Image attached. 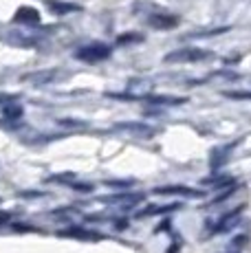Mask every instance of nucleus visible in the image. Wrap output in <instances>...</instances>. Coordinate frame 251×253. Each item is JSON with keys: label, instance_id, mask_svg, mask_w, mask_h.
Returning a JSON list of instances; mask_svg holds the SVG:
<instances>
[{"label": "nucleus", "instance_id": "obj_11", "mask_svg": "<svg viewBox=\"0 0 251 253\" xmlns=\"http://www.w3.org/2000/svg\"><path fill=\"white\" fill-rule=\"evenodd\" d=\"M57 126H60V128L75 130V128H86V121L73 119V117H62V119H57Z\"/></svg>", "mask_w": 251, "mask_h": 253}, {"label": "nucleus", "instance_id": "obj_9", "mask_svg": "<svg viewBox=\"0 0 251 253\" xmlns=\"http://www.w3.org/2000/svg\"><path fill=\"white\" fill-rule=\"evenodd\" d=\"M148 101H150V104L178 106V104H183V101H187V99H185V97H161V95H152V97H148Z\"/></svg>", "mask_w": 251, "mask_h": 253}, {"label": "nucleus", "instance_id": "obj_12", "mask_svg": "<svg viewBox=\"0 0 251 253\" xmlns=\"http://www.w3.org/2000/svg\"><path fill=\"white\" fill-rule=\"evenodd\" d=\"M223 97H227V99H236V101H249L251 90H223Z\"/></svg>", "mask_w": 251, "mask_h": 253}, {"label": "nucleus", "instance_id": "obj_3", "mask_svg": "<svg viewBox=\"0 0 251 253\" xmlns=\"http://www.w3.org/2000/svg\"><path fill=\"white\" fill-rule=\"evenodd\" d=\"M60 77V71H53V69H44V71H33L29 75L22 77V82L31 86H49V84H55V80Z\"/></svg>", "mask_w": 251, "mask_h": 253}, {"label": "nucleus", "instance_id": "obj_10", "mask_svg": "<svg viewBox=\"0 0 251 253\" xmlns=\"http://www.w3.org/2000/svg\"><path fill=\"white\" fill-rule=\"evenodd\" d=\"M2 117H4L7 121H18V119H22V106H20V104H7V106H4Z\"/></svg>", "mask_w": 251, "mask_h": 253}, {"label": "nucleus", "instance_id": "obj_1", "mask_svg": "<svg viewBox=\"0 0 251 253\" xmlns=\"http://www.w3.org/2000/svg\"><path fill=\"white\" fill-rule=\"evenodd\" d=\"M211 51H203V48L194 46H185V48H176V51L167 53L163 57L166 64H181V62H201V60H209Z\"/></svg>", "mask_w": 251, "mask_h": 253}, {"label": "nucleus", "instance_id": "obj_6", "mask_svg": "<svg viewBox=\"0 0 251 253\" xmlns=\"http://www.w3.org/2000/svg\"><path fill=\"white\" fill-rule=\"evenodd\" d=\"M13 22L18 24H38L40 22V13L36 11L33 7H20L13 16Z\"/></svg>", "mask_w": 251, "mask_h": 253}, {"label": "nucleus", "instance_id": "obj_7", "mask_svg": "<svg viewBox=\"0 0 251 253\" xmlns=\"http://www.w3.org/2000/svg\"><path fill=\"white\" fill-rule=\"evenodd\" d=\"M7 40L11 42V44H16V46H36V42H38L36 38L27 36V33H9Z\"/></svg>", "mask_w": 251, "mask_h": 253}, {"label": "nucleus", "instance_id": "obj_8", "mask_svg": "<svg viewBox=\"0 0 251 253\" xmlns=\"http://www.w3.org/2000/svg\"><path fill=\"white\" fill-rule=\"evenodd\" d=\"M49 9L57 16H66V13H75L80 11L77 4H71V2H49Z\"/></svg>", "mask_w": 251, "mask_h": 253}, {"label": "nucleus", "instance_id": "obj_2", "mask_svg": "<svg viewBox=\"0 0 251 253\" xmlns=\"http://www.w3.org/2000/svg\"><path fill=\"white\" fill-rule=\"evenodd\" d=\"M75 57H77V60H82V62H101V60H108V57H110V46L101 44V42H95V44L77 48Z\"/></svg>", "mask_w": 251, "mask_h": 253}, {"label": "nucleus", "instance_id": "obj_4", "mask_svg": "<svg viewBox=\"0 0 251 253\" xmlns=\"http://www.w3.org/2000/svg\"><path fill=\"white\" fill-rule=\"evenodd\" d=\"M146 22L150 24L152 29H159V31H166V29H172V27H176L178 24V18L176 16H172V13H167V11H161L159 9L157 13H150V16L146 18Z\"/></svg>", "mask_w": 251, "mask_h": 253}, {"label": "nucleus", "instance_id": "obj_13", "mask_svg": "<svg viewBox=\"0 0 251 253\" xmlns=\"http://www.w3.org/2000/svg\"><path fill=\"white\" fill-rule=\"evenodd\" d=\"M134 42H143V36L139 33H124V36L117 38V44L124 46V44H134Z\"/></svg>", "mask_w": 251, "mask_h": 253}, {"label": "nucleus", "instance_id": "obj_5", "mask_svg": "<svg viewBox=\"0 0 251 253\" xmlns=\"http://www.w3.org/2000/svg\"><path fill=\"white\" fill-rule=\"evenodd\" d=\"M115 130H124V132H130L134 137H141V139H150L154 134V128L146 124H134V121H126V124H117Z\"/></svg>", "mask_w": 251, "mask_h": 253}, {"label": "nucleus", "instance_id": "obj_14", "mask_svg": "<svg viewBox=\"0 0 251 253\" xmlns=\"http://www.w3.org/2000/svg\"><path fill=\"white\" fill-rule=\"evenodd\" d=\"M16 97L18 95H11V92H0V104H2V101H13Z\"/></svg>", "mask_w": 251, "mask_h": 253}]
</instances>
